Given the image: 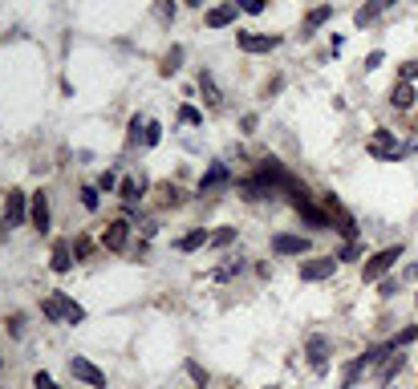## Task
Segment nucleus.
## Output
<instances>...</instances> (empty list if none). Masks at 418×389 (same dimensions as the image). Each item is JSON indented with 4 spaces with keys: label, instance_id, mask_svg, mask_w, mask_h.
<instances>
[{
    "label": "nucleus",
    "instance_id": "nucleus-1",
    "mask_svg": "<svg viewBox=\"0 0 418 389\" xmlns=\"http://www.w3.org/2000/svg\"><path fill=\"white\" fill-rule=\"evenodd\" d=\"M366 151H369V158H378V163H402L406 154H410V146H402L394 130H374V138H369Z\"/></svg>",
    "mask_w": 418,
    "mask_h": 389
},
{
    "label": "nucleus",
    "instance_id": "nucleus-2",
    "mask_svg": "<svg viewBox=\"0 0 418 389\" xmlns=\"http://www.w3.org/2000/svg\"><path fill=\"white\" fill-rule=\"evenodd\" d=\"M398 260H402V248H398V243L374 251V256L366 260V268H362V280H366V284H378V280H386V272H390Z\"/></svg>",
    "mask_w": 418,
    "mask_h": 389
},
{
    "label": "nucleus",
    "instance_id": "nucleus-3",
    "mask_svg": "<svg viewBox=\"0 0 418 389\" xmlns=\"http://www.w3.org/2000/svg\"><path fill=\"white\" fill-rule=\"evenodd\" d=\"M304 357H309V369H313V373H325V369H329V357H333L329 337L313 333V337L304 340Z\"/></svg>",
    "mask_w": 418,
    "mask_h": 389
},
{
    "label": "nucleus",
    "instance_id": "nucleus-4",
    "mask_svg": "<svg viewBox=\"0 0 418 389\" xmlns=\"http://www.w3.org/2000/svg\"><path fill=\"white\" fill-rule=\"evenodd\" d=\"M337 256H317V260H304L301 264V280L304 284H321V280H329L333 272H337Z\"/></svg>",
    "mask_w": 418,
    "mask_h": 389
},
{
    "label": "nucleus",
    "instance_id": "nucleus-5",
    "mask_svg": "<svg viewBox=\"0 0 418 389\" xmlns=\"http://www.w3.org/2000/svg\"><path fill=\"white\" fill-rule=\"evenodd\" d=\"M325 211L333 215V227H337V231L345 236V243H354V239H357V219H354V215L345 211V207L333 199V195H325Z\"/></svg>",
    "mask_w": 418,
    "mask_h": 389
},
{
    "label": "nucleus",
    "instance_id": "nucleus-6",
    "mask_svg": "<svg viewBox=\"0 0 418 389\" xmlns=\"http://www.w3.org/2000/svg\"><path fill=\"white\" fill-rule=\"evenodd\" d=\"M309 248H313L309 236H292V231H277V236H272V251H277V256H304Z\"/></svg>",
    "mask_w": 418,
    "mask_h": 389
},
{
    "label": "nucleus",
    "instance_id": "nucleus-7",
    "mask_svg": "<svg viewBox=\"0 0 418 389\" xmlns=\"http://www.w3.org/2000/svg\"><path fill=\"white\" fill-rule=\"evenodd\" d=\"M69 373H74L77 381L94 385V389H106V373H101L94 361H86V357H69Z\"/></svg>",
    "mask_w": 418,
    "mask_h": 389
},
{
    "label": "nucleus",
    "instance_id": "nucleus-8",
    "mask_svg": "<svg viewBox=\"0 0 418 389\" xmlns=\"http://www.w3.org/2000/svg\"><path fill=\"white\" fill-rule=\"evenodd\" d=\"M292 211L301 215V219H304L309 227H313V231H329V227H333V215L325 211V207H317L313 199H309V203H301V207H292Z\"/></svg>",
    "mask_w": 418,
    "mask_h": 389
},
{
    "label": "nucleus",
    "instance_id": "nucleus-9",
    "mask_svg": "<svg viewBox=\"0 0 418 389\" xmlns=\"http://www.w3.org/2000/svg\"><path fill=\"white\" fill-rule=\"evenodd\" d=\"M4 219H9V227H21L29 219V195L25 191H9V199H4Z\"/></svg>",
    "mask_w": 418,
    "mask_h": 389
},
{
    "label": "nucleus",
    "instance_id": "nucleus-10",
    "mask_svg": "<svg viewBox=\"0 0 418 389\" xmlns=\"http://www.w3.org/2000/svg\"><path fill=\"white\" fill-rule=\"evenodd\" d=\"M228 183H232V171H228V163H212V166H207V175L199 178V195H212V191L228 187Z\"/></svg>",
    "mask_w": 418,
    "mask_h": 389
},
{
    "label": "nucleus",
    "instance_id": "nucleus-11",
    "mask_svg": "<svg viewBox=\"0 0 418 389\" xmlns=\"http://www.w3.org/2000/svg\"><path fill=\"white\" fill-rule=\"evenodd\" d=\"M236 13H240V4L236 0H224V4H216V9H207V29H228V25H236Z\"/></svg>",
    "mask_w": 418,
    "mask_h": 389
},
{
    "label": "nucleus",
    "instance_id": "nucleus-12",
    "mask_svg": "<svg viewBox=\"0 0 418 389\" xmlns=\"http://www.w3.org/2000/svg\"><path fill=\"white\" fill-rule=\"evenodd\" d=\"M236 45H240L244 53H272V49H280V37H264V33H240V37H236Z\"/></svg>",
    "mask_w": 418,
    "mask_h": 389
},
{
    "label": "nucleus",
    "instance_id": "nucleus-13",
    "mask_svg": "<svg viewBox=\"0 0 418 389\" xmlns=\"http://www.w3.org/2000/svg\"><path fill=\"white\" fill-rule=\"evenodd\" d=\"M394 4H398V0H366V4H362V9L354 13V25H357V29L374 25V21H378L386 9H394Z\"/></svg>",
    "mask_w": 418,
    "mask_h": 389
},
{
    "label": "nucleus",
    "instance_id": "nucleus-14",
    "mask_svg": "<svg viewBox=\"0 0 418 389\" xmlns=\"http://www.w3.org/2000/svg\"><path fill=\"white\" fill-rule=\"evenodd\" d=\"M333 13H337L333 4H317V9H309V16L301 21V37H313V33H317L321 25H329Z\"/></svg>",
    "mask_w": 418,
    "mask_h": 389
},
{
    "label": "nucleus",
    "instance_id": "nucleus-15",
    "mask_svg": "<svg viewBox=\"0 0 418 389\" xmlns=\"http://www.w3.org/2000/svg\"><path fill=\"white\" fill-rule=\"evenodd\" d=\"M101 243H106L110 251H126V243H130V223H126V219H114V223L106 227Z\"/></svg>",
    "mask_w": 418,
    "mask_h": 389
},
{
    "label": "nucleus",
    "instance_id": "nucleus-16",
    "mask_svg": "<svg viewBox=\"0 0 418 389\" xmlns=\"http://www.w3.org/2000/svg\"><path fill=\"white\" fill-rule=\"evenodd\" d=\"M29 219L37 231H49V199H45V191H37L33 199H29Z\"/></svg>",
    "mask_w": 418,
    "mask_h": 389
},
{
    "label": "nucleus",
    "instance_id": "nucleus-17",
    "mask_svg": "<svg viewBox=\"0 0 418 389\" xmlns=\"http://www.w3.org/2000/svg\"><path fill=\"white\" fill-rule=\"evenodd\" d=\"M414 86L410 81H394V89H390V106L394 110H414Z\"/></svg>",
    "mask_w": 418,
    "mask_h": 389
},
{
    "label": "nucleus",
    "instance_id": "nucleus-18",
    "mask_svg": "<svg viewBox=\"0 0 418 389\" xmlns=\"http://www.w3.org/2000/svg\"><path fill=\"white\" fill-rule=\"evenodd\" d=\"M199 94H203V101H207L212 110H219V106H224V94H219L216 77L207 74V69H203V74H199Z\"/></svg>",
    "mask_w": 418,
    "mask_h": 389
},
{
    "label": "nucleus",
    "instance_id": "nucleus-19",
    "mask_svg": "<svg viewBox=\"0 0 418 389\" xmlns=\"http://www.w3.org/2000/svg\"><path fill=\"white\" fill-rule=\"evenodd\" d=\"M240 195L248 203H260V199H272V191L260 183V178H240Z\"/></svg>",
    "mask_w": 418,
    "mask_h": 389
},
{
    "label": "nucleus",
    "instance_id": "nucleus-20",
    "mask_svg": "<svg viewBox=\"0 0 418 389\" xmlns=\"http://www.w3.org/2000/svg\"><path fill=\"white\" fill-rule=\"evenodd\" d=\"M402 369H406V357H402V353H394L390 361H386V365H382V369H378V385L386 389V385H390V381H394V377L402 373Z\"/></svg>",
    "mask_w": 418,
    "mask_h": 389
},
{
    "label": "nucleus",
    "instance_id": "nucleus-21",
    "mask_svg": "<svg viewBox=\"0 0 418 389\" xmlns=\"http://www.w3.org/2000/svg\"><path fill=\"white\" fill-rule=\"evenodd\" d=\"M362 373H369V365H366V357H354V361L345 365V377H342V389H354L357 385V377Z\"/></svg>",
    "mask_w": 418,
    "mask_h": 389
},
{
    "label": "nucleus",
    "instance_id": "nucleus-22",
    "mask_svg": "<svg viewBox=\"0 0 418 389\" xmlns=\"http://www.w3.org/2000/svg\"><path fill=\"white\" fill-rule=\"evenodd\" d=\"M69 268H74V256H69V243L61 239V243L53 248V272H57V276H65Z\"/></svg>",
    "mask_w": 418,
    "mask_h": 389
},
{
    "label": "nucleus",
    "instance_id": "nucleus-23",
    "mask_svg": "<svg viewBox=\"0 0 418 389\" xmlns=\"http://www.w3.org/2000/svg\"><path fill=\"white\" fill-rule=\"evenodd\" d=\"M203 243H212V231L195 227V231H187V236L179 239V251H195V248H203Z\"/></svg>",
    "mask_w": 418,
    "mask_h": 389
},
{
    "label": "nucleus",
    "instance_id": "nucleus-24",
    "mask_svg": "<svg viewBox=\"0 0 418 389\" xmlns=\"http://www.w3.org/2000/svg\"><path fill=\"white\" fill-rule=\"evenodd\" d=\"M57 296H61V304H65V320H69V325H81V320H86V308H81L74 296H65V292H57Z\"/></svg>",
    "mask_w": 418,
    "mask_h": 389
},
{
    "label": "nucleus",
    "instance_id": "nucleus-25",
    "mask_svg": "<svg viewBox=\"0 0 418 389\" xmlns=\"http://www.w3.org/2000/svg\"><path fill=\"white\" fill-rule=\"evenodd\" d=\"M142 187H146L142 178H139V183H134V178H122V183H118V195H122L126 203H134V199L142 195Z\"/></svg>",
    "mask_w": 418,
    "mask_h": 389
},
{
    "label": "nucleus",
    "instance_id": "nucleus-26",
    "mask_svg": "<svg viewBox=\"0 0 418 389\" xmlns=\"http://www.w3.org/2000/svg\"><path fill=\"white\" fill-rule=\"evenodd\" d=\"M41 313L49 316V320H65V304H61V296H57V292H53L49 300L41 304Z\"/></svg>",
    "mask_w": 418,
    "mask_h": 389
},
{
    "label": "nucleus",
    "instance_id": "nucleus-27",
    "mask_svg": "<svg viewBox=\"0 0 418 389\" xmlns=\"http://www.w3.org/2000/svg\"><path fill=\"white\" fill-rule=\"evenodd\" d=\"M179 65H183V45H175V49L163 57V74L171 77V74H179Z\"/></svg>",
    "mask_w": 418,
    "mask_h": 389
},
{
    "label": "nucleus",
    "instance_id": "nucleus-28",
    "mask_svg": "<svg viewBox=\"0 0 418 389\" xmlns=\"http://www.w3.org/2000/svg\"><path fill=\"white\" fill-rule=\"evenodd\" d=\"M187 377H191V381H195L199 389H207V381H212V377H207V369H203L199 361H187Z\"/></svg>",
    "mask_w": 418,
    "mask_h": 389
},
{
    "label": "nucleus",
    "instance_id": "nucleus-29",
    "mask_svg": "<svg viewBox=\"0 0 418 389\" xmlns=\"http://www.w3.org/2000/svg\"><path fill=\"white\" fill-rule=\"evenodd\" d=\"M142 134H146V118H139V113H134V118H130V134H126V142L134 146V142H142Z\"/></svg>",
    "mask_w": 418,
    "mask_h": 389
},
{
    "label": "nucleus",
    "instance_id": "nucleus-30",
    "mask_svg": "<svg viewBox=\"0 0 418 389\" xmlns=\"http://www.w3.org/2000/svg\"><path fill=\"white\" fill-rule=\"evenodd\" d=\"M244 272V260H228L224 268H216V280H232V276H240Z\"/></svg>",
    "mask_w": 418,
    "mask_h": 389
},
{
    "label": "nucleus",
    "instance_id": "nucleus-31",
    "mask_svg": "<svg viewBox=\"0 0 418 389\" xmlns=\"http://www.w3.org/2000/svg\"><path fill=\"white\" fill-rule=\"evenodd\" d=\"M163 142V126L159 122H146V134H142V146H159Z\"/></svg>",
    "mask_w": 418,
    "mask_h": 389
},
{
    "label": "nucleus",
    "instance_id": "nucleus-32",
    "mask_svg": "<svg viewBox=\"0 0 418 389\" xmlns=\"http://www.w3.org/2000/svg\"><path fill=\"white\" fill-rule=\"evenodd\" d=\"M232 239H236V227H219V231H212V248H228Z\"/></svg>",
    "mask_w": 418,
    "mask_h": 389
},
{
    "label": "nucleus",
    "instance_id": "nucleus-33",
    "mask_svg": "<svg viewBox=\"0 0 418 389\" xmlns=\"http://www.w3.org/2000/svg\"><path fill=\"white\" fill-rule=\"evenodd\" d=\"M81 207H86V211H98V207H101L98 187H81Z\"/></svg>",
    "mask_w": 418,
    "mask_h": 389
},
{
    "label": "nucleus",
    "instance_id": "nucleus-34",
    "mask_svg": "<svg viewBox=\"0 0 418 389\" xmlns=\"http://www.w3.org/2000/svg\"><path fill=\"white\" fill-rule=\"evenodd\" d=\"M179 122L183 126H203V113L195 110V106H183V110H179Z\"/></svg>",
    "mask_w": 418,
    "mask_h": 389
},
{
    "label": "nucleus",
    "instance_id": "nucleus-35",
    "mask_svg": "<svg viewBox=\"0 0 418 389\" xmlns=\"http://www.w3.org/2000/svg\"><path fill=\"white\" fill-rule=\"evenodd\" d=\"M240 4V13H248V16H260L268 9V0H236Z\"/></svg>",
    "mask_w": 418,
    "mask_h": 389
},
{
    "label": "nucleus",
    "instance_id": "nucleus-36",
    "mask_svg": "<svg viewBox=\"0 0 418 389\" xmlns=\"http://www.w3.org/2000/svg\"><path fill=\"white\" fill-rule=\"evenodd\" d=\"M4 325H9V333H13V337H25V316H21V313H13Z\"/></svg>",
    "mask_w": 418,
    "mask_h": 389
},
{
    "label": "nucleus",
    "instance_id": "nucleus-37",
    "mask_svg": "<svg viewBox=\"0 0 418 389\" xmlns=\"http://www.w3.org/2000/svg\"><path fill=\"white\" fill-rule=\"evenodd\" d=\"M398 81H418V57H414V61H406V65H402V74H398Z\"/></svg>",
    "mask_w": 418,
    "mask_h": 389
},
{
    "label": "nucleus",
    "instance_id": "nucleus-38",
    "mask_svg": "<svg viewBox=\"0 0 418 389\" xmlns=\"http://www.w3.org/2000/svg\"><path fill=\"white\" fill-rule=\"evenodd\" d=\"M414 337H418V328H414V325H410V328H402V333L394 337V349H402V345H410Z\"/></svg>",
    "mask_w": 418,
    "mask_h": 389
},
{
    "label": "nucleus",
    "instance_id": "nucleus-39",
    "mask_svg": "<svg viewBox=\"0 0 418 389\" xmlns=\"http://www.w3.org/2000/svg\"><path fill=\"white\" fill-rule=\"evenodd\" d=\"M357 256H362V243H357V239H354V243H345V248L337 251V260H357Z\"/></svg>",
    "mask_w": 418,
    "mask_h": 389
},
{
    "label": "nucleus",
    "instance_id": "nucleus-40",
    "mask_svg": "<svg viewBox=\"0 0 418 389\" xmlns=\"http://www.w3.org/2000/svg\"><path fill=\"white\" fill-rule=\"evenodd\" d=\"M89 248H94V243H89L86 236H77V239H74V256H77V260H86V256H89Z\"/></svg>",
    "mask_w": 418,
    "mask_h": 389
},
{
    "label": "nucleus",
    "instance_id": "nucleus-41",
    "mask_svg": "<svg viewBox=\"0 0 418 389\" xmlns=\"http://www.w3.org/2000/svg\"><path fill=\"white\" fill-rule=\"evenodd\" d=\"M33 389H61V385H57L49 373H37V377H33Z\"/></svg>",
    "mask_w": 418,
    "mask_h": 389
},
{
    "label": "nucleus",
    "instance_id": "nucleus-42",
    "mask_svg": "<svg viewBox=\"0 0 418 389\" xmlns=\"http://www.w3.org/2000/svg\"><path fill=\"white\" fill-rule=\"evenodd\" d=\"M382 61H386V53H382V49H374V53H369V57H366V61H362V65H366L369 74H374V69H378Z\"/></svg>",
    "mask_w": 418,
    "mask_h": 389
},
{
    "label": "nucleus",
    "instance_id": "nucleus-43",
    "mask_svg": "<svg viewBox=\"0 0 418 389\" xmlns=\"http://www.w3.org/2000/svg\"><path fill=\"white\" fill-rule=\"evenodd\" d=\"M159 16L163 21H175V0H159Z\"/></svg>",
    "mask_w": 418,
    "mask_h": 389
},
{
    "label": "nucleus",
    "instance_id": "nucleus-44",
    "mask_svg": "<svg viewBox=\"0 0 418 389\" xmlns=\"http://www.w3.org/2000/svg\"><path fill=\"white\" fill-rule=\"evenodd\" d=\"M240 126H244V134H252L256 126H260V118H256V113H244V118H240Z\"/></svg>",
    "mask_w": 418,
    "mask_h": 389
},
{
    "label": "nucleus",
    "instance_id": "nucleus-45",
    "mask_svg": "<svg viewBox=\"0 0 418 389\" xmlns=\"http://www.w3.org/2000/svg\"><path fill=\"white\" fill-rule=\"evenodd\" d=\"M114 187H118V178L110 175V171H106V175L98 178V191H114Z\"/></svg>",
    "mask_w": 418,
    "mask_h": 389
},
{
    "label": "nucleus",
    "instance_id": "nucleus-46",
    "mask_svg": "<svg viewBox=\"0 0 418 389\" xmlns=\"http://www.w3.org/2000/svg\"><path fill=\"white\" fill-rule=\"evenodd\" d=\"M378 288H382V296H394L398 292V280H378Z\"/></svg>",
    "mask_w": 418,
    "mask_h": 389
},
{
    "label": "nucleus",
    "instance_id": "nucleus-47",
    "mask_svg": "<svg viewBox=\"0 0 418 389\" xmlns=\"http://www.w3.org/2000/svg\"><path fill=\"white\" fill-rule=\"evenodd\" d=\"M406 280H418V264H410V268H406Z\"/></svg>",
    "mask_w": 418,
    "mask_h": 389
},
{
    "label": "nucleus",
    "instance_id": "nucleus-48",
    "mask_svg": "<svg viewBox=\"0 0 418 389\" xmlns=\"http://www.w3.org/2000/svg\"><path fill=\"white\" fill-rule=\"evenodd\" d=\"M4 227H9V219H4V215H0V236H4Z\"/></svg>",
    "mask_w": 418,
    "mask_h": 389
},
{
    "label": "nucleus",
    "instance_id": "nucleus-49",
    "mask_svg": "<svg viewBox=\"0 0 418 389\" xmlns=\"http://www.w3.org/2000/svg\"><path fill=\"white\" fill-rule=\"evenodd\" d=\"M187 4H203V0H187Z\"/></svg>",
    "mask_w": 418,
    "mask_h": 389
},
{
    "label": "nucleus",
    "instance_id": "nucleus-50",
    "mask_svg": "<svg viewBox=\"0 0 418 389\" xmlns=\"http://www.w3.org/2000/svg\"><path fill=\"white\" fill-rule=\"evenodd\" d=\"M0 361H4V357H0Z\"/></svg>",
    "mask_w": 418,
    "mask_h": 389
}]
</instances>
